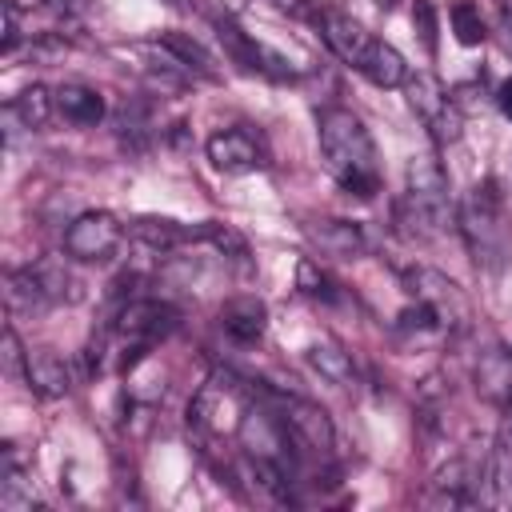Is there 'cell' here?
<instances>
[{"mask_svg": "<svg viewBox=\"0 0 512 512\" xmlns=\"http://www.w3.org/2000/svg\"><path fill=\"white\" fill-rule=\"evenodd\" d=\"M20 376L40 400H60L72 392V368L56 348H28Z\"/></svg>", "mask_w": 512, "mask_h": 512, "instance_id": "obj_14", "label": "cell"}, {"mask_svg": "<svg viewBox=\"0 0 512 512\" xmlns=\"http://www.w3.org/2000/svg\"><path fill=\"white\" fill-rule=\"evenodd\" d=\"M216 224L204 220V224H180V220H168V216H136L128 220V236L156 248V252H172V248H184V244H196V240H212Z\"/></svg>", "mask_w": 512, "mask_h": 512, "instance_id": "obj_12", "label": "cell"}, {"mask_svg": "<svg viewBox=\"0 0 512 512\" xmlns=\"http://www.w3.org/2000/svg\"><path fill=\"white\" fill-rule=\"evenodd\" d=\"M124 236H128V224L116 220L112 212H104V208L80 212L64 228V252L76 264H100V260H108L120 248Z\"/></svg>", "mask_w": 512, "mask_h": 512, "instance_id": "obj_7", "label": "cell"}, {"mask_svg": "<svg viewBox=\"0 0 512 512\" xmlns=\"http://www.w3.org/2000/svg\"><path fill=\"white\" fill-rule=\"evenodd\" d=\"M412 20H416V28H420L424 48L436 52V8H432L428 0H416V4H412Z\"/></svg>", "mask_w": 512, "mask_h": 512, "instance_id": "obj_26", "label": "cell"}, {"mask_svg": "<svg viewBox=\"0 0 512 512\" xmlns=\"http://www.w3.org/2000/svg\"><path fill=\"white\" fill-rule=\"evenodd\" d=\"M4 4H16V0H4Z\"/></svg>", "mask_w": 512, "mask_h": 512, "instance_id": "obj_32", "label": "cell"}, {"mask_svg": "<svg viewBox=\"0 0 512 512\" xmlns=\"http://www.w3.org/2000/svg\"><path fill=\"white\" fill-rule=\"evenodd\" d=\"M44 4H48L56 16H80V12H84L92 0H44Z\"/></svg>", "mask_w": 512, "mask_h": 512, "instance_id": "obj_28", "label": "cell"}, {"mask_svg": "<svg viewBox=\"0 0 512 512\" xmlns=\"http://www.w3.org/2000/svg\"><path fill=\"white\" fill-rule=\"evenodd\" d=\"M156 44H160L168 56H176L192 76H204V80H216V76H220L216 56H212L196 36H188V32H160Z\"/></svg>", "mask_w": 512, "mask_h": 512, "instance_id": "obj_22", "label": "cell"}, {"mask_svg": "<svg viewBox=\"0 0 512 512\" xmlns=\"http://www.w3.org/2000/svg\"><path fill=\"white\" fill-rule=\"evenodd\" d=\"M52 96H56V116H64L76 128H92L104 120V96L88 84H60Z\"/></svg>", "mask_w": 512, "mask_h": 512, "instance_id": "obj_19", "label": "cell"}, {"mask_svg": "<svg viewBox=\"0 0 512 512\" xmlns=\"http://www.w3.org/2000/svg\"><path fill=\"white\" fill-rule=\"evenodd\" d=\"M220 328L236 344H260L264 332H268V308H264V300L252 296V292L232 296L228 304H220Z\"/></svg>", "mask_w": 512, "mask_h": 512, "instance_id": "obj_15", "label": "cell"}, {"mask_svg": "<svg viewBox=\"0 0 512 512\" xmlns=\"http://www.w3.org/2000/svg\"><path fill=\"white\" fill-rule=\"evenodd\" d=\"M172 4H180V0H172Z\"/></svg>", "mask_w": 512, "mask_h": 512, "instance_id": "obj_33", "label": "cell"}, {"mask_svg": "<svg viewBox=\"0 0 512 512\" xmlns=\"http://www.w3.org/2000/svg\"><path fill=\"white\" fill-rule=\"evenodd\" d=\"M296 288H300L308 300H320V304H336V300H340V284H336L316 260H308V256L296 264Z\"/></svg>", "mask_w": 512, "mask_h": 512, "instance_id": "obj_25", "label": "cell"}, {"mask_svg": "<svg viewBox=\"0 0 512 512\" xmlns=\"http://www.w3.org/2000/svg\"><path fill=\"white\" fill-rule=\"evenodd\" d=\"M176 328V312L160 300H128L116 320L108 324V344L120 360V368H132L156 340H164Z\"/></svg>", "mask_w": 512, "mask_h": 512, "instance_id": "obj_4", "label": "cell"}, {"mask_svg": "<svg viewBox=\"0 0 512 512\" xmlns=\"http://www.w3.org/2000/svg\"><path fill=\"white\" fill-rule=\"evenodd\" d=\"M404 96H408V108L416 112V120L424 124V132L432 136L436 148L460 140V128H464V124H460V108H456V100L444 92V84L436 80V72H424V68L408 72Z\"/></svg>", "mask_w": 512, "mask_h": 512, "instance_id": "obj_5", "label": "cell"}, {"mask_svg": "<svg viewBox=\"0 0 512 512\" xmlns=\"http://www.w3.org/2000/svg\"><path fill=\"white\" fill-rule=\"evenodd\" d=\"M452 220V188L448 172L436 152H420L408 160L404 196H400V224L412 236H440Z\"/></svg>", "mask_w": 512, "mask_h": 512, "instance_id": "obj_3", "label": "cell"}, {"mask_svg": "<svg viewBox=\"0 0 512 512\" xmlns=\"http://www.w3.org/2000/svg\"><path fill=\"white\" fill-rule=\"evenodd\" d=\"M300 232L308 236L316 252L336 256V260H364L376 248V236L368 232V224L344 220V216H312L300 224Z\"/></svg>", "mask_w": 512, "mask_h": 512, "instance_id": "obj_10", "label": "cell"}, {"mask_svg": "<svg viewBox=\"0 0 512 512\" xmlns=\"http://www.w3.org/2000/svg\"><path fill=\"white\" fill-rule=\"evenodd\" d=\"M448 24H452V36H456L464 48H480V44L488 40L484 12H480V4H472V0H452V4H448Z\"/></svg>", "mask_w": 512, "mask_h": 512, "instance_id": "obj_24", "label": "cell"}, {"mask_svg": "<svg viewBox=\"0 0 512 512\" xmlns=\"http://www.w3.org/2000/svg\"><path fill=\"white\" fill-rule=\"evenodd\" d=\"M280 420H284V432L288 440L308 452L312 460H328L336 452V424L332 416L316 404V400H304V396H284L280 400Z\"/></svg>", "mask_w": 512, "mask_h": 512, "instance_id": "obj_9", "label": "cell"}, {"mask_svg": "<svg viewBox=\"0 0 512 512\" xmlns=\"http://www.w3.org/2000/svg\"><path fill=\"white\" fill-rule=\"evenodd\" d=\"M356 72H360L372 88H404V80H408L412 68H408V60L400 56V48H392L388 40H372L368 52L360 56Z\"/></svg>", "mask_w": 512, "mask_h": 512, "instance_id": "obj_18", "label": "cell"}, {"mask_svg": "<svg viewBox=\"0 0 512 512\" xmlns=\"http://www.w3.org/2000/svg\"><path fill=\"white\" fill-rule=\"evenodd\" d=\"M304 356H308V364H312L328 384H336V388H356L360 372H356V360H352L348 348H340V344H332V340H320V344H312Z\"/></svg>", "mask_w": 512, "mask_h": 512, "instance_id": "obj_21", "label": "cell"}, {"mask_svg": "<svg viewBox=\"0 0 512 512\" xmlns=\"http://www.w3.org/2000/svg\"><path fill=\"white\" fill-rule=\"evenodd\" d=\"M24 356H28V352L20 348V340H16V328L8 324V328H4V368H8L12 376H16V372H24Z\"/></svg>", "mask_w": 512, "mask_h": 512, "instance_id": "obj_27", "label": "cell"}, {"mask_svg": "<svg viewBox=\"0 0 512 512\" xmlns=\"http://www.w3.org/2000/svg\"><path fill=\"white\" fill-rule=\"evenodd\" d=\"M316 140H320L324 168L348 196L372 200L380 192V156H376L372 132L352 108H340V104L324 108L316 116Z\"/></svg>", "mask_w": 512, "mask_h": 512, "instance_id": "obj_1", "label": "cell"}, {"mask_svg": "<svg viewBox=\"0 0 512 512\" xmlns=\"http://www.w3.org/2000/svg\"><path fill=\"white\" fill-rule=\"evenodd\" d=\"M280 12H288V16H296V12H304L308 8V0H272Z\"/></svg>", "mask_w": 512, "mask_h": 512, "instance_id": "obj_31", "label": "cell"}, {"mask_svg": "<svg viewBox=\"0 0 512 512\" xmlns=\"http://www.w3.org/2000/svg\"><path fill=\"white\" fill-rule=\"evenodd\" d=\"M496 108H500V112L512 120V76H508V80L496 88Z\"/></svg>", "mask_w": 512, "mask_h": 512, "instance_id": "obj_29", "label": "cell"}, {"mask_svg": "<svg viewBox=\"0 0 512 512\" xmlns=\"http://www.w3.org/2000/svg\"><path fill=\"white\" fill-rule=\"evenodd\" d=\"M52 112H56V96H52V88H44V84L24 88V92L12 96L8 108H4L8 124H20V128H28V132L44 128V124L52 120Z\"/></svg>", "mask_w": 512, "mask_h": 512, "instance_id": "obj_20", "label": "cell"}, {"mask_svg": "<svg viewBox=\"0 0 512 512\" xmlns=\"http://www.w3.org/2000/svg\"><path fill=\"white\" fill-rule=\"evenodd\" d=\"M24 268H28L32 284H36L44 308H56V304H80L84 288H80L76 272H72L64 260H36V264H24Z\"/></svg>", "mask_w": 512, "mask_h": 512, "instance_id": "obj_16", "label": "cell"}, {"mask_svg": "<svg viewBox=\"0 0 512 512\" xmlns=\"http://www.w3.org/2000/svg\"><path fill=\"white\" fill-rule=\"evenodd\" d=\"M500 32H504V44L512 48V0H500Z\"/></svg>", "mask_w": 512, "mask_h": 512, "instance_id": "obj_30", "label": "cell"}, {"mask_svg": "<svg viewBox=\"0 0 512 512\" xmlns=\"http://www.w3.org/2000/svg\"><path fill=\"white\" fill-rule=\"evenodd\" d=\"M456 228L476 260V268L484 272H496L504 260H508V248H512V224L504 216V192L496 180H476L460 208H456Z\"/></svg>", "mask_w": 512, "mask_h": 512, "instance_id": "obj_2", "label": "cell"}, {"mask_svg": "<svg viewBox=\"0 0 512 512\" xmlns=\"http://www.w3.org/2000/svg\"><path fill=\"white\" fill-rule=\"evenodd\" d=\"M316 24H320V36H324V44L332 48V56H340L344 64H360V56L368 52V44L376 40L356 16H348V12H340V8H320L316 12Z\"/></svg>", "mask_w": 512, "mask_h": 512, "instance_id": "obj_13", "label": "cell"}, {"mask_svg": "<svg viewBox=\"0 0 512 512\" xmlns=\"http://www.w3.org/2000/svg\"><path fill=\"white\" fill-rule=\"evenodd\" d=\"M472 380H476V392L484 396V400H492V404H508V396H512V352L508 348H500V344H492V348H484L480 356H476V368H472Z\"/></svg>", "mask_w": 512, "mask_h": 512, "instance_id": "obj_17", "label": "cell"}, {"mask_svg": "<svg viewBox=\"0 0 512 512\" xmlns=\"http://www.w3.org/2000/svg\"><path fill=\"white\" fill-rule=\"evenodd\" d=\"M244 408H248V388L228 372H212L200 384V392L192 396V404H188V424L196 432H204V436H216L224 428L236 432Z\"/></svg>", "mask_w": 512, "mask_h": 512, "instance_id": "obj_6", "label": "cell"}, {"mask_svg": "<svg viewBox=\"0 0 512 512\" xmlns=\"http://www.w3.org/2000/svg\"><path fill=\"white\" fill-rule=\"evenodd\" d=\"M488 480L496 488V500L512 504V396L504 404V420H500V432H496V452L488 460Z\"/></svg>", "mask_w": 512, "mask_h": 512, "instance_id": "obj_23", "label": "cell"}, {"mask_svg": "<svg viewBox=\"0 0 512 512\" xmlns=\"http://www.w3.org/2000/svg\"><path fill=\"white\" fill-rule=\"evenodd\" d=\"M400 280H404V288H408V296H412L416 304H428V308L440 316L444 328H464V324L472 320L468 296H464L460 284L448 280L444 272L424 268V264H412V268L400 272Z\"/></svg>", "mask_w": 512, "mask_h": 512, "instance_id": "obj_8", "label": "cell"}, {"mask_svg": "<svg viewBox=\"0 0 512 512\" xmlns=\"http://www.w3.org/2000/svg\"><path fill=\"white\" fill-rule=\"evenodd\" d=\"M208 160L216 172H228V176H240V172H256L264 164V144L252 128L244 124H232V128H220L208 136L204 144Z\"/></svg>", "mask_w": 512, "mask_h": 512, "instance_id": "obj_11", "label": "cell"}]
</instances>
